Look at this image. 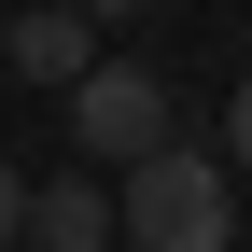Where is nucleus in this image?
<instances>
[{
	"instance_id": "20e7f679",
	"label": "nucleus",
	"mask_w": 252,
	"mask_h": 252,
	"mask_svg": "<svg viewBox=\"0 0 252 252\" xmlns=\"http://www.w3.org/2000/svg\"><path fill=\"white\" fill-rule=\"evenodd\" d=\"M28 252H126L112 182H28Z\"/></svg>"
},
{
	"instance_id": "423d86ee",
	"label": "nucleus",
	"mask_w": 252,
	"mask_h": 252,
	"mask_svg": "<svg viewBox=\"0 0 252 252\" xmlns=\"http://www.w3.org/2000/svg\"><path fill=\"white\" fill-rule=\"evenodd\" d=\"M28 238V168H0V252Z\"/></svg>"
},
{
	"instance_id": "0eeeda50",
	"label": "nucleus",
	"mask_w": 252,
	"mask_h": 252,
	"mask_svg": "<svg viewBox=\"0 0 252 252\" xmlns=\"http://www.w3.org/2000/svg\"><path fill=\"white\" fill-rule=\"evenodd\" d=\"M70 14H84V28H112V14H154V0H70Z\"/></svg>"
},
{
	"instance_id": "f257e3e1",
	"label": "nucleus",
	"mask_w": 252,
	"mask_h": 252,
	"mask_svg": "<svg viewBox=\"0 0 252 252\" xmlns=\"http://www.w3.org/2000/svg\"><path fill=\"white\" fill-rule=\"evenodd\" d=\"M112 224H126V252H238V168L168 140L154 168L112 182Z\"/></svg>"
},
{
	"instance_id": "6e6552de",
	"label": "nucleus",
	"mask_w": 252,
	"mask_h": 252,
	"mask_svg": "<svg viewBox=\"0 0 252 252\" xmlns=\"http://www.w3.org/2000/svg\"><path fill=\"white\" fill-rule=\"evenodd\" d=\"M0 98H14V70H0Z\"/></svg>"
},
{
	"instance_id": "f03ea898",
	"label": "nucleus",
	"mask_w": 252,
	"mask_h": 252,
	"mask_svg": "<svg viewBox=\"0 0 252 252\" xmlns=\"http://www.w3.org/2000/svg\"><path fill=\"white\" fill-rule=\"evenodd\" d=\"M70 140L98 154V168H154V154L182 140V98L154 70H126V56H98V70L70 84Z\"/></svg>"
},
{
	"instance_id": "7ed1b4c3",
	"label": "nucleus",
	"mask_w": 252,
	"mask_h": 252,
	"mask_svg": "<svg viewBox=\"0 0 252 252\" xmlns=\"http://www.w3.org/2000/svg\"><path fill=\"white\" fill-rule=\"evenodd\" d=\"M0 70H14V84H84V70H98V28H84L70 0H42V14L0 28Z\"/></svg>"
},
{
	"instance_id": "39448f33",
	"label": "nucleus",
	"mask_w": 252,
	"mask_h": 252,
	"mask_svg": "<svg viewBox=\"0 0 252 252\" xmlns=\"http://www.w3.org/2000/svg\"><path fill=\"white\" fill-rule=\"evenodd\" d=\"M224 168H238V182H252V70H238V84H224Z\"/></svg>"
}]
</instances>
